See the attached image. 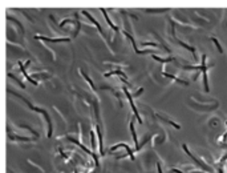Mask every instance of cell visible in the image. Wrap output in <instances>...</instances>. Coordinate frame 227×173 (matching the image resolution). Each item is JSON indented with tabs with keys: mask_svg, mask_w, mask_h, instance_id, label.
I'll return each instance as SVG.
<instances>
[{
	"mask_svg": "<svg viewBox=\"0 0 227 173\" xmlns=\"http://www.w3.org/2000/svg\"><path fill=\"white\" fill-rule=\"evenodd\" d=\"M29 107H31V109H33V111H36V112H40V113H42V115L45 116V120L48 121V137H50V136H52V121H50V117L48 116V113H46L44 109L36 108V107H33V105H29Z\"/></svg>",
	"mask_w": 227,
	"mask_h": 173,
	"instance_id": "1",
	"label": "cell"
},
{
	"mask_svg": "<svg viewBox=\"0 0 227 173\" xmlns=\"http://www.w3.org/2000/svg\"><path fill=\"white\" fill-rule=\"evenodd\" d=\"M123 92H125V95L127 96V100H129V103H130V105H131V108H133V112H134V116L138 119V123H142V120H141V117H139V113H138V111H137V108H135V105H134V101H133V97H131V95L129 93V91H127L126 88H123Z\"/></svg>",
	"mask_w": 227,
	"mask_h": 173,
	"instance_id": "2",
	"label": "cell"
},
{
	"mask_svg": "<svg viewBox=\"0 0 227 173\" xmlns=\"http://www.w3.org/2000/svg\"><path fill=\"white\" fill-rule=\"evenodd\" d=\"M206 55L202 56V65H200V69H202V72H203V84H204V89L206 91H210L208 89V84H207V73H206Z\"/></svg>",
	"mask_w": 227,
	"mask_h": 173,
	"instance_id": "3",
	"label": "cell"
},
{
	"mask_svg": "<svg viewBox=\"0 0 227 173\" xmlns=\"http://www.w3.org/2000/svg\"><path fill=\"white\" fill-rule=\"evenodd\" d=\"M68 140H69V141H72V142H74V144H77V145L80 146L81 149H84V150H85V153H89V154H92L93 160H94V161H96V164H98V158H97L96 153H93V152H90V150H89V149H86V148H85V146L82 145V144H80V142H78V141H76V140H74V138H70V137H68Z\"/></svg>",
	"mask_w": 227,
	"mask_h": 173,
	"instance_id": "4",
	"label": "cell"
},
{
	"mask_svg": "<svg viewBox=\"0 0 227 173\" xmlns=\"http://www.w3.org/2000/svg\"><path fill=\"white\" fill-rule=\"evenodd\" d=\"M35 37L38 39V40H45V41H50V43H61V41H69V40H70L69 37H64V39H50V37H45V36H40V35L35 36Z\"/></svg>",
	"mask_w": 227,
	"mask_h": 173,
	"instance_id": "5",
	"label": "cell"
},
{
	"mask_svg": "<svg viewBox=\"0 0 227 173\" xmlns=\"http://www.w3.org/2000/svg\"><path fill=\"white\" fill-rule=\"evenodd\" d=\"M117 148H125V149L127 150V154L130 156V158H131V160H134V156H133V150H131L130 148L126 145V144H118V145H114V146H112V148H110V150H115Z\"/></svg>",
	"mask_w": 227,
	"mask_h": 173,
	"instance_id": "6",
	"label": "cell"
},
{
	"mask_svg": "<svg viewBox=\"0 0 227 173\" xmlns=\"http://www.w3.org/2000/svg\"><path fill=\"white\" fill-rule=\"evenodd\" d=\"M19 65H20V69H21V73H23L24 76H25V79H27L28 81H31V83H32V84H33V85H37V81H36V80H33V79H32V77L29 76V75H28L27 72H25V68H24V65H23V64H21V61L19 63Z\"/></svg>",
	"mask_w": 227,
	"mask_h": 173,
	"instance_id": "7",
	"label": "cell"
},
{
	"mask_svg": "<svg viewBox=\"0 0 227 173\" xmlns=\"http://www.w3.org/2000/svg\"><path fill=\"white\" fill-rule=\"evenodd\" d=\"M84 15L86 16V17H88V19L90 20V21H92V23L94 24V25H96V27H97V29H98V31H100L101 33L104 35V31H102V28H101V25H100V24H98V21H96V20L93 19V17H92V16H90V13H89L88 11H84Z\"/></svg>",
	"mask_w": 227,
	"mask_h": 173,
	"instance_id": "8",
	"label": "cell"
},
{
	"mask_svg": "<svg viewBox=\"0 0 227 173\" xmlns=\"http://www.w3.org/2000/svg\"><path fill=\"white\" fill-rule=\"evenodd\" d=\"M183 149H185V152H186V153H187V154H189V156H190V157H191V160H194V161H195V164H198V165H199V166H202V168H204V169H207V168H206V166L203 165V162H202V161H199L198 158H195V157H194V156H192V153H191V152H190L189 149H187V146H186V145H183Z\"/></svg>",
	"mask_w": 227,
	"mask_h": 173,
	"instance_id": "9",
	"label": "cell"
},
{
	"mask_svg": "<svg viewBox=\"0 0 227 173\" xmlns=\"http://www.w3.org/2000/svg\"><path fill=\"white\" fill-rule=\"evenodd\" d=\"M101 12H102V13H104V17H105V20H106V21H108V24L109 25H110V27L113 28V29H114V31H118V28L115 27L114 24L112 23V21H110V19H109V16H108V13H106V11H105L104 8H101Z\"/></svg>",
	"mask_w": 227,
	"mask_h": 173,
	"instance_id": "10",
	"label": "cell"
},
{
	"mask_svg": "<svg viewBox=\"0 0 227 173\" xmlns=\"http://www.w3.org/2000/svg\"><path fill=\"white\" fill-rule=\"evenodd\" d=\"M130 132H131V136H133V140L135 142V149H138L139 145H138V140H137V135H135V132H134V124L133 123H130Z\"/></svg>",
	"mask_w": 227,
	"mask_h": 173,
	"instance_id": "11",
	"label": "cell"
},
{
	"mask_svg": "<svg viewBox=\"0 0 227 173\" xmlns=\"http://www.w3.org/2000/svg\"><path fill=\"white\" fill-rule=\"evenodd\" d=\"M97 132H98V141H100V154H104V148H102V136H101V132H100V128L97 127L96 128Z\"/></svg>",
	"mask_w": 227,
	"mask_h": 173,
	"instance_id": "12",
	"label": "cell"
},
{
	"mask_svg": "<svg viewBox=\"0 0 227 173\" xmlns=\"http://www.w3.org/2000/svg\"><path fill=\"white\" fill-rule=\"evenodd\" d=\"M163 76H166V77H169V79H174V80L177 81V83H181V84H187L186 81H183V80H181V79H178V77H175V76H173V75H170V73H163Z\"/></svg>",
	"mask_w": 227,
	"mask_h": 173,
	"instance_id": "13",
	"label": "cell"
},
{
	"mask_svg": "<svg viewBox=\"0 0 227 173\" xmlns=\"http://www.w3.org/2000/svg\"><path fill=\"white\" fill-rule=\"evenodd\" d=\"M112 75H121L123 79L126 77V76H125V73H122L121 71H113V72H108V73H105L104 76H105V77H109V76H112Z\"/></svg>",
	"mask_w": 227,
	"mask_h": 173,
	"instance_id": "14",
	"label": "cell"
},
{
	"mask_svg": "<svg viewBox=\"0 0 227 173\" xmlns=\"http://www.w3.org/2000/svg\"><path fill=\"white\" fill-rule=\"evenodd\" d=\"M153 59L154 60H157V61H161V63H166V61H171L173 57H169V59H162V57H158L155 55H153Z\"/></svg>",
	"mask_w": 227,
	"mask_h": 173,
	"instance_id": "15",
	"label": "cell"
},
{
	"mask_svg": "<svg viewBox=\"0 0 227 173\" xmlns=\"http://www.w3.org/2000/svg\"><path fill=\"white\" fill-rule=\"evenodd\" d=\"M81 75H82V76L85 77V80H86V81H88V83H89V84H90V87H92V89H96V87H94V84H93V83H92V80H90V79H89V77L86 76V75H85V73L82 72V71H81Z\"/></svg>",
	"mask_w": 227,
	"mask_h": 173,
	"instance_id": "16",
	"label": "cell"
},
{
	"mask_svg": "<svg viewBox=\"0 0 227 173\" xmlns=\"http://www.w3.org/2000/svg\"><path fill=\"white\" fill-rule=\"evenodd\" d=\"M211 40H212L214 43H215V45H216V48H218V51H219L220 53H222V52H223V49H222V47H220V44L218 43V40H216L215 37H211Z\"/></svg>",
	"mask_w": 227,
	"mask_h": 173,
	"instance_id": "17",
	"label": "cell"
},
{
	"mask_svg": "<svg viewBox=\"0 0 227 173\" xmlns=\"http://www.w3.org/2000/svg\"><path fill=\"white\" fill-rule=\"evenodd\" d=\"M179 43H181V45H182V47H185L186 49H189V51H191L192 53H194V52H195V51H194V48H192V47H190V45H187V44H185V43H182V41H179Z\"/></svg>",
	"mask_w": 227,
	"mask_h": 173,
	"instance_id": "18",
	"label": "cell"
},
{
	"mask_svg": "<svg viewBox=\"0 0 227 173\" xmlns=\"http://www.w3.org/2000/svg\"><path fill=\"white\" fill-rule=\"evenodd\" d=\"M157 168H158V173H162V169H161V165H159V162L157 164Z\"/></svg>",
	"mask_w": 227,
	"mask_h": 173,
	"instance_id": "19",
	"label": "cell"
},
{
	"mask_svg": "<svg viewBox=\"0 0 227 173\" xmlns=\"http://www.w3.org/2000/svg\"><path fill=\"white\" fill-rule=\"evenodd\" d=\"M173 172H174V173H182L181 170H178V169H173Z\"/></svg>",
	"mask_w": 227,
	"mask_h": 173,
	"instance_id": "20",
	"label": "cell"
}]
</instances>
